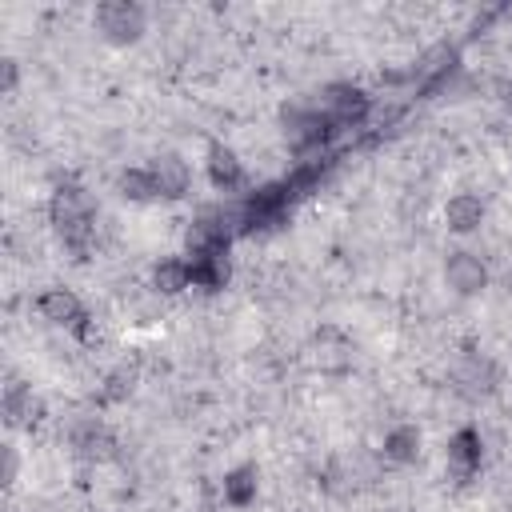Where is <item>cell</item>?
I'll use <instances>...</instances> for the list:
<instances>
[{"instance_id":"obj_1","label":"cell","mask_w":512,"mask_h":512,"mask_svg":"<svg viewBox=\"0 0 512 512\" xmlns=\"http://www.w3.org/2000/svg\"><path fill=\"white\" fill-rule=\"evenodd\" d=\"M48 216H52V228H56L60 244L76 260H88L92 240H96V204H92V196L80 184H60L48 200Z\"/></svg>"},{"instance_id":"obj_2","label":"cell","mask_w":512,"mask_h":512,"mask_svg":"<svg viewBox=\"0 0 512 512\" xmlns=\"http://www.w3.org/2000/svg\"><path fill=\"white\" fill-rule=\"evenodd\" d=\"M280 128H284V140L288 148L300 156V160H312L316 148H324L332 136H336V124L308 100H296V104H284L280 108Z\"/></svg>"},{"instance_id":"obj_3","label":"cell","mask_w":512,"mask_h":512,"mask_svg":"<svg viewBox=\"0 0 512 512\" xmlns=\"http://www.w3.org/2000/svg\"><path fill=\"white\" fill-rule=\"evenodd\" d=\"M288 200H292V192H288V184H284V180H272V184L252 188V192L240 200L244 236H252V232H264V228L280 224V220H284V212H288Z\"/></svg>"},{"instance_id":"obj_4","label":"cell","mask_w":512,"mask_h":512,"mask_svg":"<svg viewBox=\"0 0 512 512\" xmlns=\"http://www.w3.org/2000/svg\"><path fill=\"white\" fill-rule=\"evenodd\" d=\"M96 28L108 44H136L148 28V12L132 0H104L96 8Z\"/></svg>"},{"instance_id":"obj_5","label":"cell","mask_w":512,"mask_h":512,"mask_svg":"<svg viewBox=\"0 0 512 512\" xmlns=\"http://www.w3.org/2000/svg\"><path fill=\"white\" fill-rule=\"evenodd\" d=\"M312 104L336 124V132H340V128H356V124L372 112V100H368L356 84H328V88H320V96H316Z\"/></svg>"},{"instance_id":"obj_6","label":"cell","mask_w":512,"mask_h":512,"mask_svg":"<svg viewBox=\"0 0 512 512\" xmlns=\"http://www.w3.org/2000/svg\"><path fill=\"white\" fill-rule=\"evenodd\" d=\"M444 284L456 292V296H476L488 288V268L476 252L468 248H456L444 256Z\"/></svg>"},{"instance_id":"obj_7","label":"cell","mask_w":512,"mask_h":512,"mask_svg":"<svg viewBox=\"0 0 512 512\" xmlns=\"http://www.w3.org/2000/svg\"><path fill=\"white\" fill-rule=\"evenodd\" d=\"M452 384H456L460 396H468V400H484V396L496 392L500 372H496V364H492L488 356L468 352V356H460V364H456V372H452Z\"/></svg>"},{"instance_id":"obj_8","label":"cell","mask_w":512,"mask_h":512,"mask_svg":"<svg viewBox=\"0 0 512 512\" xmlns=\"http://www.w3.org/2000/svg\"><path fill=\"white\" fill-rule=\"evenodd\" d=\"M444 460H448V472L456 484H468L476 472H480V460H484V444H480V432L476 428H460L448 436V448H444Z\"/></svg>"},{"instance_id":"obj_9","label":"cell","mask_w":512,"mask_h":512,"mask_svg":"<svg viewBox=\"0 0 512 512\" xmlns=\"http://www.w3.org/2000/svg\"><path fill=\"white\" fill-rule=\"evenodd\" d=\"M148 172H152L156 196H164V200H180V196L192 188V168H188L176 152H160V156H152Z\"/></svg>"},{"instance_id":"obj_10","label":"cell","mask_w":512,"mask_h":512,"mask_svg":"<svg viewBox=\"0 0 512 512\" xmlns=\"http://www.w3.org/2000/svg\"><path fill=\"white\" fill-rule=\"evenodd\" d=\"M36 308H40V316H44L48 324H60V328H80V324L88 320L84 304H80L68 288H44L40 300H36Z\"/></svg>"},{"instance_id":"obj_11","label":"cell","mask_w":512,"mask_h":512,"mask_svg":"<svg viewBox=\"0 0 512 512\" xmlns=\"http://www.w3.org/2000/svg\"><path fill=\"white\" fill-rule=\"evenodd\" d=\"M208 180L216 192H236L244 188V164L232 148L224 144H208Z\"/></svg>"},{"instance_id":"obj_12","label":"cell","mask_w":512,"mask_h":512,"mask_svg":"<svg viewBox=\"0 0 512 512\" xmlns=\"http://www.w3.org/2000/svg\"><path fill=\"white\" fill-rule=\"evenodd\" d=\"M72 448L84 456V460H108L116 452V436L100 424V420H80L72 428Z\"/></svg>"},{"instance_id":"obj_13","label":"cell","mask_w":512,"mask_h":512,"mask_svg":"<svg viewBox=\"0 0 512 512\" xmlns=\"http://www.w3.org/2000/svg\"><path fill=\"white\" fill-rule=\"evenodd\" d=\"M444 224H448L452 232H460V236L476 232V228L484 224V200L472 196V192H456V196L444 204Z\"/></svg>"},{"instance_id":"obj_14","label":"cell","mask_w":512,"mask_h":512,"mask_svg":"<svg viewBox=\"0 0 512 512\" xmlns=\"http://www.w3.org/2000/svg\"><path fill=\"white\" fill-rule=\"evenodd\" d=\"M380 452H384L388 464H400V468H404V464H416V460H420V428H416V424H396V428H388Z\"/></svg>"},{"instance_id":"obj_15","label":"cell","mask_w":512,"mask_h":512,"mask_svg":"<svg viewBox=\"0 0 512 512\" xmlns=\"http://www.w3.org/2000/svg\"><path fill=\"white\" fill-rule=\"evenodd\" d=\"M192 268V284L204 288V292H220L232 276V264H228V252H204V256H192L188 260Z\"/></svg>"},{"instance_id":"obj_16","label":"cell","mask_w":512,"mask_h":512,"mask_svg":"<svg viewBox=\"0 0 512 512\" xmlns=\"http://www.w3.org/2000/svg\"><path fill=\"white\" fill-rule=\"evenodd\" d=\"M260 492V472L256 464H236L232 472H224V500L232 508H248Z\"/></svg>"},{"instance_id":"obj_17","label":"cell","mask_w":512,"mask_h":512,"mask_svg":"<svg viewBox=\"0 0 512 512\" xmlns=\"http://www.w3.org/2000/svg\"><path fill=\"white\" fill-rule=\"evenodd\" d=\"M192 284V268H188V260H180V256H168V260H160L156 268H152V288L160 292V296H176V292H184Z\"/></svg>"},{"instance_id":"obj_18","label":"cell","mask_w":512,"mask_h":512,"mask_svg":"<svg viewBox=\"0 0 512 512\" xmlns=\"http://www.w3.org/2000/svg\"><path fill=\"white\" fill-rule=\"evenodd\" d=\"M4 416H8V424H32L40 416V400L32 396V388L8 384V392H4Z\"/></svg>"},{"instance_id":"obj_19","label":"cell","mask_w":512,"mask_h":512,"mask_svg":"<svg viewBox=\"0 0 512 512\" xmlns=\"http://www.w3.org/2000/svg\"><path fill=\"white\" fill-rule=\"evenodd\" d=\"M116 192H120L124 200H132V204H148V200H156L152 172H148V168H124V172L116 176Z\"/></svg>"},{"instance_id":"obj_20","label":"cell","mask_w":512,"mask_h":512,"mask_svg":"<svg viewBox=\"0 0 512 512\" xmlns=\"http://www.w3.org/2000/svg\"><path fill=\"white\" fill-rule=\"evenodd\" d=\"M104 384H108V388H104V400H108V404H116V400H124V396L136 388V368L120 364V368H116V372H112Z\"/></svg>"},{"instance_id":"obj_21","label":"cell","mask_w":512,"mask_h":512,"mask_svg":"<svg viewBox=\"0 0 512 512\" xmlns=\"http://www.w3.org/2000/svg\"><path fill=\"white\" fill-rule=\"evenodd\" d=\"M0 72H4V92H12V88H16V80H20L16 60H0Z\"/></svg>"},{"instance_id":"obj_22","label":"cell","mask_w":512,"mask_h":512,"mask_svg":"<svg viewBox=\"0 0 512 512\" xmlns=\"http://www.w3.org/2000/svg\"><path fill=\"white\" fill-rule=\"evenodd\" d=\"M12 480H16V448L4 444V484H12Z\"/></svg>"},{"instance_id":"obj_23","label":"cell","mask_w":512,"mask_h":512,"mask_svg":"<svg viewBox=\"0 0 512 512\" xmlns=\"http://www.w3.org/2000/svg\"><path fill=\"white\" fill-rule=\"evenodd\" d=\"M496 96H500V104H504V108H508V112H512V76H508V80H500V84H496Z\"/></svg>"},{"instance_id":"obj_24","label":"cell","mask_w":512,"mask_h":512,"mask_svg":"<svg viewBox=\"0 0 512 512\" xmlns=\"http://www.w3.org/2000/svg\"><path fill=\"white\" fill-rule=\"evenodd\" d=\"M504 288H508V292H512V272H508V276H504Z\"/></svg>"}]
</instances>
